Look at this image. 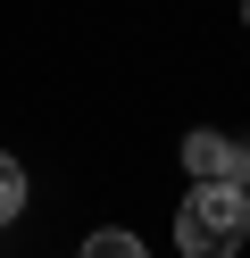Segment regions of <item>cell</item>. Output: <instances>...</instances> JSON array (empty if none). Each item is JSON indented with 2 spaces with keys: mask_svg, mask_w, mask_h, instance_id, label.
<instances>
[{
  "mask_svg": "<svg viewBox=\"0 0 250 258\" xmlns=\"http://www.w3.org/2000/svg\"><path fill=\"white\" fill-rule=\"evenodd\" d=\"M242 25H250V0H242Z\"/></svg>",
  "mask_w": 250,
  "mask_h": 258,
  "instance_id": "obj_5",
  "label": "cell"
},
{
  "mask_svg": "<svg viewBox=\"0 0 250 258\" xmlns=\"http://www.w3.org/2000/svg\"><path fill=\"white\" fill-rule=\"evenodd\" d=\"M250 241V191L242 183H192V200L175 208V250L183 258H233Z\"/></svg>",
  "mask_w": 250,
  "mask_h": 258,
  "instance_id": "obj_1",
  "label": "cell"
},
{
  "mask_svg": "<svg viewBox=\"0 0 250 258\" xmlns=\"http://www.w3.org/2000/svg\"><path fill=\"white\" fill-rule=\"evenodd\" d=\"M17 208H25V167L0 150V225H17Z\"/></svg>",
  "mask_w": 250,
  "mask_h": 258,
  "instance_id": "obj_4",
  "label": "cell"
},
{
  "mask_svg": "<svg viewBox=\"0 0 250 258\" xmlns=\"http://www.w3.org/2000/svg\"><path fill=\"white\" fill-rule=\"evenodd\" d=\"M75 258H150V250L125 233V225H109V233H83V250H75Z\"/></svg>",
  "mask_w": 250,
  "mask_h": 258,
  "instance_id": "obj_3",
  "label": "cell"
},
{
  "mask_svg": "<svg viewBox=\"0 0 250 258\" xmlns=\"http://www.w3.org/2000/svg\"><path fill=\"white\" fill-rule=\"evenodd\" d=\"M183 167H192V183H242L250 191V142L200 125V134H183Z\"/></svg>",
  "mask_w": 250,
  "mask_h": 258,
  "instance_id": "obj_2",
  "label": "cell"
}]
</instances>
